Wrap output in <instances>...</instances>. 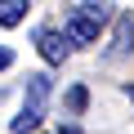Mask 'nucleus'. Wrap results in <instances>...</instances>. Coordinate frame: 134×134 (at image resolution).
<instances>
[{
    "mask_svg": "<svg viewBox=\"0 0 134 134\" xmlns=\"http://www.w3.org/2000/svg\"><path fill=\"white\" fill-rule=\"evenodd\" d=\"M112 23V5H76L72 9V18H67V45H90V40H98V31Z\"/></svg>",
    "mask_w": 134,
    "mask_h": 134,
    "instance_id": "nucleus-1",
    "label": "nucleus"
},
{
    "mask_svg": "<svg viewBox=\"0 0 134 134\" xmlns=\"http://www.w3.org/2000/svg\"><path fill=\"white\" fill-rule=\"evenodd\" d=\"M45 103H49V76H45V72H36V76H27V103H23V112L14 116V134L36 130V125H40V116H45Z\"/></svg>",
    "mask_w": 134,
    "mask_h": 134,
    "instance_id": "nucleus-2",
    "label": "nucleus"
},
{
    "mask_svg": "<svg viewBox=\"0 0 134 134\" xmlns=\"http://www.w3.org/2000/svg\"><path fill=\"white\" fill-rule=\"evenodd\" d=\"M36 49H40L45 63H63L72 45H67V36H63L58 27H40V31H36Z\"/></svg>",
    "mask_w": 134,
    "mask_h": 134,
    "instance_id": "nucleus-3",
    "label": "nucleus"
},
{
    "mask_svg": "<svg viewBox=\"0 0 134 134\" xmlns=\"http://www.w3.org/2000/svg\"><path fill=\"white\" fill-rule=\"evenodd\" d=\"M130 45H134V18L121 14L116 18V36H112V54H130Z\"/></svg>",
    "mask_w": 134,
    "mask_h": 134,
    "instance_id": "nucleus-4",
    "label": "nucleus"
},
{
    "mask_svg": "<svg viewBox=\"0 0 134 134\" xmlns=\"http://www.w3.org/2000/svg\"><path fill=\"white\" fill-rule=\"evenodd\" d=\"M27 18V0H0V27H18Z\"/></svg>",
    "mask_w": 134,
    "mask_h": 134,
    "instance_id": "nucleus-5",
    "label": "nucleus"
},
{
    "mask_svg": "<svg viewBox=\"0 0 134 134\" xmlns=\"http://www.w3.org/2000/svg\"><path fill=\"white\" fill-rule=\"evenodd\" d=\"M85 103H90L85 85H76V90H67V107H72V112H85Z\"/></svg>",
    "mask_w": 134,
    "mask_h": 134,
    "instance_id": "nucleus-6",
    "label": "nucleus"
},
{
    "mask_svg": "<svg viewBox=\"0 0 134 134\" xmlns=\"http://www.w3.org/2000/svg\"><path fill=\"white\" fill-rule=\"evenodd\" d=\"M5 67H14V49H9V45H0V72H5Z\"/></svg>",
    "mask_w": 134,
    "mask_h": 134,
    "instance_id": "nucleus-7",
    "label": "nucleus"
},
{
    "mask_svg": "<svg viewBox=\"0 0 134 134\" xmlns=\"http://www.w3.org/2000/svg\"><path fill=\"white\" fill-rule=\"evenodd\" d=\"M125 94H130V98H134V85H130V90H125Z\"/></svg>",
    "mask_w": 134,
    "mask_h": 134,
    "instance_id": "nucleus-8",
    "label": "nucleus"
},
{
    "mask_svg": "<svg viewBox=\"0 0 134 134\" xmlns=\"http://www.w3.org/2000/svg\"><path fill=\"white\" fill-rule=\"evenodd\" d=\"M63 134H76V130H63Z\"/></svg>",
    "mask_w": 134,
    "mask_h": 134,
    "instance_id": "nucleus-9",
    "label": "nucleus"
}]
</instances>
